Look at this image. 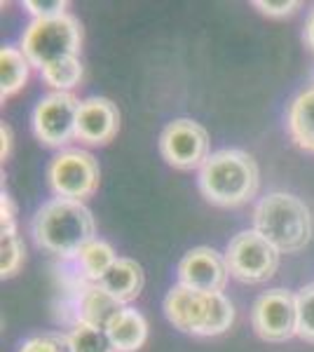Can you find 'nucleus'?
<instances>
[{
	"instance_id": "nucleus-7",
	"label": "nucleus",
	"mask_w": 314,
	"mask_h": 352,
	"mask_svg": "<svg viewBox=\"0 0 314 352\" xmlns=\"http://www.w3.org/2000/svg\"><path fill=\"white\" fill-rule=\"evenodd\" d=\"M80 99L76 94L49 92L31 113V127L36 139L47 148H64L76 139Z\"/></svg>"
},
{
	"instance_id": "nucleus-12",
	"label": "nucleus",
	"mask_w": 314,
	"mask_h": 352,
	"mask_svg": "<svg viewBox=\"0 0 314 352\" xmlns=\"http://www.w3.org/2000/svg\"><path fill=\"white\" fill-rule=\"evenodd\" d=\"M204 303H207V294L192 292L183 285H174L164 296L162 308L171 327L190 333V336H197V329L202 324Z\"/></svg>"
},
{
	"instance_id": "nucleus-1",
	"label": "nucleus",
	"mask_w": 314,
	"mask_h": 352,
	"mask_svg": "<svg viewBox=\"0 0 314 352\" xmlns=\"http://www.w3.org/2000/svg\"><path fill=\"white\" fill-rule=\"evenodd\" d=\"M31 232L45 252L59 258H78L80 252L96 240V223L85 202L52 197L38 207L31 221Z\"/></svg>"
},
{
	"instance_id": "nucleus-16",
	"label": "nucleus",
	"mask_w": 314,
	"mask_h": 352,
	"mask_svg": "<svg viewBox=\"0 0 314 352\" xmlns=\"http://www.w3.org/2000/svg\"><path fill=\"white\" fill-rule=\"evenodd\" d=\"M122 308H124V303H120L113 294H108L104 287L92 285L82 294V298H80L78 322L96 327V329H104L106 331L108 324L115 320Z\"/></svg>"
},
{
	"instance_id": "nucleus-10",
	"label": "nucleus",
	"mask_w": 314,
	"mask_h": 352,
	"mask_svg": "<svg viewBox=\"0 0 314 352\" xmlns=\"http://www.w3.org/2000/svg\"><path fill=\"white\" fill-rule=\"evenodd\" d=\"M176 277H179L176 285H183L192 292L223 294L230 270H227L225 254L216 252L214 247H195L179 261Z\"/></svg>"
},
{
	"instance_id": "nucleus-3",
	"label": "nucleus",
	"mask_w": 314,
	"mask_h": 352,
	"mask_svg": "<svg viewBox=\"0 0 314 352\" xmlns=\"http://www.w3.org/2000/svg\"><path fill=\"white\" fill-rule=\"evenodd\" d=\"M254 230L279 254H298L312 240V212L293 192H267L254 207Z\"/></svg>"
},
{
	"instance_id": "nucleus-26",
	"label": "nucleus",
	"mask_w": 314,
	"mask_h": 352,
	"mask_svg": "<svg viewBox=\"0 0 314 352\" xmlns=\"http://www.w3.org/2000/svg\"><path fill=\"white\" fill-rule=\"evenodd\" d=\"M254 8L265 16L282 19V16H291L295 10H300V3L298 0H279V3H272V0H254Z\"/></svg>"
},
{
	"instance_id": "nucleus-17",
	"label": "nucleus",
	"mask_w": 314,
	"mask_h": 352,
	"mask_svg": "<svg viewBox=\"0 0 314 352\" xmlns=\"http://www.w3.org/2000/svg\"><path fill=\"white\" fill-rule=\"evenodd\" d=\"M31 71L33 64L21 52L19 45H5L0 50V99H3V104L26 87Z\"/></svg>"
},
{
	"instance_id": "nucleus-27",
	"label": "nucleus",
	"mask_w": 314,
	"mask_h": 352,
	"mask_svg": "<svg viewBox=\"0 0 314 352\" xmlns=\"http://www.w3.org/2000/svg\"><path fill=\"white\" fill-rule=\"evenodd\" d=\"M0 228H16V204L5 190L0 197Z\"/></svg>"
},
{
	"instance_id": "nucleus-21",
	"label": "nucleus",
	"mask_w": 314,
	"mask_h": 352,
	"mask_svg": "<svg viewBox=\"0 0 314 352\" xmlns=\"http://www.w3.org/2000/svg\"><path fill=\"white\" fill-rule=\"evenodd\" d=\"M26 258V247L16 228H0V275L10 280L21 270Z\"/></svg>"
},
{
	"instance_id": "nucleus-15",
	"label": "nucleus",
	"mask_w": 314,
	"mask_h": 352,
	"mask_svg": "<svg viewBox=\"0 0 314 352\" xmlns=\"http://www.w3.org/2000/svg\"><path fill=\"white\" fill-rule=\"evenodd\" d=\"M106 333L117 352H136L144 348L148 340V320L144 312L124 305L120 315L108 324Z\"/></svg>"
},
{
	"instance_id": "nucleus-18",
	"label": "nucleus",
	"mask_w": 314,
	"mask_h": 352,
	"mask_svg": "<svg viewBox=\"0 0 314 352\" xmlns=\"http://www.w3.org/2000/svg\"><path fill=\"white\" fill-rule=\"evenodd\" d=\"M232 324H235V305H232V300L225 294H207V303H204L202 324L197 329V336H221Z\"/></svg>"
},
{
	"instance_id": "nucleus-28",
	"label": "nucleus",
	"mask_w": 314,
	"mask_h": 352,
	"mask_svg": "<svg viewBox=\"0 0 314 352\" xmlns=\"http://www.w3.org/2000/svg\"><path fill=\"white\" fill-rule=\"evenodd\" d=\"M0 139H3V146H0V160L8 162L10 153H12V129H10L5 122H3V127H0Z\"/></svg>"
},
{
	"instance_id": "nucleus-22",
	"label": "nucleus",
	"mask_w": 314,
	"mask_h": 352,
	"mask_svg": "<svg viewBox=\"0 0 314 352\" xmlns=\"http://www.w3.org/2000/svg\"><path fill=\"white\" fill-rule=\"evenodd\" d=\"M68 338H71L73 352H117L113 348L111 338H108V333L104 329L82 324V322H78V324L73 327Z\"/></svg>"
},
{
	"instance_id": "nucleus-2",
	"label": "nucleus",
	"mask_w": 314,
	"mask_h": 352,
	"mask_svg": "<svg viewBox=\"0 0 314 352\" xmlns=\"http://www.w3.org/2000/svg\"><path fill=\"white\" fill-rule=\"evenodd\" d=\"M197 188L214 207H242L254 200L260 188L258 164L242 148L214 151L197 172Z\"/></svg>"
},
{
	"instance_id": "nucleus-8",
	"label": "nucleus",
	"mask_w": 314,
	"mask_h": 352,
	"mask_svg": "<svg viewBox=\"0 0 314 352\" xmlns=\"http://www.w3.org/2000/svg\"><path fill=\"white\" fill-rule=\"evenodd\" d=\"M209 146V132L190 118H176L159 134V153L164 162L181 172H199L211 155Z\"/></svg>"
},
{
	"instance_id": "nucleus-23",
	"label": "nucleus",
	"mask_w": 314,
	"mask_h": 352,
	"mask_svg": "<svg viewBox=\"0 0 314 352\" xmlns=\"http://www.w3.org/2000/svg\"><path fill=\"white\" fill-rule=\"evenodd\" d=\"M295 308H298V338L314 345V282L295 294Z\"/></svg>"
},
{
	"instance_id": "nucleus-14",
	"label": "nucleus",
	"mask_w": 314,
	"mask_h": 352,
	"mask_svg": "<svg viewBox=\"0 0 314 352\" xmlns=\"http://www.w3.org/2000/svg\"><path fill=\"white\" fill-rule=\"evenodd\" d=\"M144 285H146L144 268L134 258H124V256H120L113 263V268L104 275V280L99 282V287H104L108 294H113L124 305L141 296Z\"/></svg>"
},
{
	"instance_id": "nucleus-19",
	"label": "nucleus",
	"mask_w": 314,
	"mask_h": 352,
	"mask_svg": "<svg viewBox=\"0 0 314 352\" xmlns=\"http://www.w3.org/2000/svg\"><path fill=\"white\" fill-rule=\"evenodd\" d=\"M117 258L120 256L115 254V249H113L106 240H99V237H96V240H92L82 252H80V256L76 261H78L80 270H82V275L87 277L89 282L99 285Z\"/></svg>"
},
{
	"instance_id": "nucleus-11",
	"label": "nucleus",
	"mask_w": 314,
	"mask_h": 352,
	"mask_svg": "<svg viewBox=\"0 0 314 352\" xmlns=\"http://www.w3.org/2000/svg\"><path fill=\"white\" fill-rule=\"evenodd\" d=\"M120 111L106 96H87L80 101L76 139L87 146H106L117 136Z\"/></svg>"
},
{
	"instance_id": "nucleus-20",
	"label": "nucleus",
	"mask_w": 314,
	"mask_h": 352,
	"mask_svg": "<svg viewBox=\"0 0 314 352\" xmlns=\"http://www.w3.org/2000/svg\"><path fill=\"white\" fill-rule=\"evenodd\" d=\"M85 68L80 56H71V59L56 61V64L47 66L40 71V78L47 85L52 92H64V94H73V89L82 82Z\"/></svg>"
},
{
	"instance_id": "nucleus-4",
	"label": "nucleus",
	"mask_w": 314,
	"mask_h": 352,
	"mask_svg": "<svg viewBox=\"0 0 314 352\" xmlns=\"http://www.w3.org/2000/svg\"><path fill=\"white\" fill-rule=\"evenodd\" d=\"M19 47L33 68L43 71L56 61L80 56L82 26L73 14H61L54 19H33L21 33Z\"/></svg>"
},
{
	"instance_id": "nucleus-25",
	"label": "nucleus",
	"mask_w": 314,
	"mask_h": 352,
	"mask_svg": "<svg viewBox=\"0 0 314 352\" xmlns=\"http://www.w3.org/2000/svg\"><path fill=\"white\" fill-rule=\"evenodd\" d=\"M24 10L33 19H54V16L68 14L66 0H26Z\"/></svg>"
},
{
	"instance_id": "nucleus-5",
	"label": "nucleus",
	"mask_w": 314,
	"mask_h": 352,
	"mask_svg": "<svg viewBox=\"0 0 314 352\" xmlns=\"http://www.w3.org/2000/svg\"><path fill=\"white\" fill-rule=\"evenodd\" d=\"M101 169L89 151H61L47 164V186L56 197L85 202L99 188Z\"/></svg>"
},
{
	"instance_id": "nucleus-24",
	"label": "nucleus",
	"mask_w": 314,
	"mask_h": 352,
	"mask_svg": "<svg viewBox=\"0 0 314 352\" xmlns=\"http://www.w3.org/2000/svg\"><path fill=\"white\" fill-rule=\"evenodd\" d=\"M16 352H73V348L68 333L43 331L36 333V336H28Z\"/></svg>"
},
{
	"instance_id": "nucleus-9",
	"label": "nucleus",
	"mask_w": 314,
	"mask_h": 352,
	"mask_svg": "<svg viewBox=\"0 0 314 352\" xmlns=\"http://www.w3.org/2000/svg\"><path fill=\"white\" fill-rule=\"evenodd\" d=\"M251 327L265 343H287L298 336L295 294L282 287L260 294L251 308Z\"/></svg>"
},
{
	"instance_id": "nucleus-29",
	"label": "nucleus",
	"mask_w": 314,
	"mask_h": 352,
	"mask_svg": "<svg viewBox=\"0 0 314 352\" xmlns=\"http://www.w3.org/2000/svg\"><path fill=\"white\" fill-rule=\"evenodd\" d=\"M305 41H307V45H310L312 52H314V10L310 12V16H307V21H305Z\"/></svg>"
},
{
	"instance_id": "nucleus-13",
	"label": "nucleus",
	"mask_w": 314,
	"mask_h": 352,
	"mask_svg": "<svg viewBox=\"0 0 314 352\" xmlns=\"http://www.w3.org/2000/svg\"><path fill=\"white\" fill-rule=\"evenodd\" d=\"M289 136L300 151L314 153V82L302 87L287 109Z\"/></svg>"
},
{
	"instance_id": "nucleus-6",
	"label": "nucleus",
	"mask_w": 314,
	"mask_h": 352,
	"mask_svg": "<svg viewBox=\"0 0 314 352\" xmlns=\"http://www.w3.org/2000/svg\"><path fill=\"white\" fill-rule=\"evenodd\" d=\"M279 256L282 254L254 228L237 232L225 247L227 270L244 285H262L272 280L279 268Z\"/></svg>"
}]
</instances>
